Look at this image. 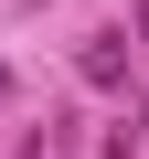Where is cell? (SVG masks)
Listing matches in <instances>:
<instances>
[{
  "label": "cell",
  "mask_w": 149,
  "mask_h": 159,
  "mask_svg": "<svg viewBox=\"0 0 149 159\" xmlns=\"http://www.w3.org/2000/svg\"><path fill=\"white\" fill-rule=\"evenodd\" d=\"M85 85H128V53H117V32H96V43H85Z\"/></svg>",
  "instance_id": "obj_1"
},
{
  "label": "cell",
  "mask_w": 149,
  "mask_h": 159,
  "mask_svg": "<svg viewBox=\"0 0 149 159\" xmlns=\"http://www.w3.org/2000/svg\"><path fill=\"white\" fill-rule=\"evenodd\" d=\"M138 32H149V11H138Z\"/></svg>",
  "instance_id": "obj_2"
}]
</instances>
